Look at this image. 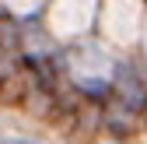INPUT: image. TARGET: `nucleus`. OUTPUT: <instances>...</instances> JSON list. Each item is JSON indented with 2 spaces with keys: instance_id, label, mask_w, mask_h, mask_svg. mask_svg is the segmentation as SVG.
<instances>
[{
  "instance_id": "f03ea898",
  "label": "nucleus",
  "mask_w": 147,
  "mask_h": 144,
  "mask_svg": "<svg viewBox=\"0 0 147 144\" xmlns=\"http://www.w3.org/2000/svg\"><path fill=\"white\" fill-rule=\"evenodd\" d=\"M7 144H32V141H7Z\"/></svg>"
},
{
  "instance_id": "f257e3e1",
  "label": "nucleus",
  "mask_w": 147,
  "mask_h": 144,
  "mask_svg": "<svg viewBox=\"0 0 147 144\" xmlns=\"http://www.w3.org/2000/svg\"><path fill=\"white\" fill-rule=\"evenodd\" d=\"M119 92H123V98H126V105H130L133 113H140L144 105H147V92L140 88V81H137V74H133V70H126V67H119Z\"/></svg>"
}]
</instances>
